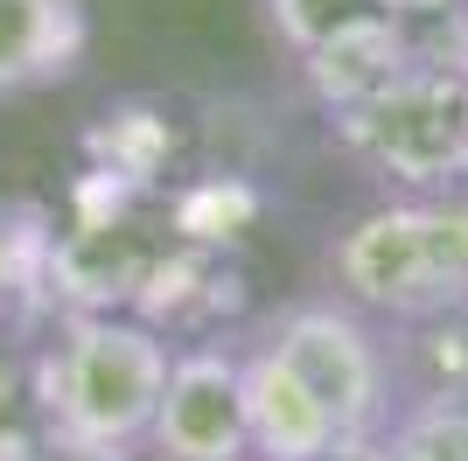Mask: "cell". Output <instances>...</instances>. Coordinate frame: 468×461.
Segmentation results:
<instances>
[{"mask_svg": "<svg viewBox=\"0 0 468 461\" xmlns=\"http://www.w3.org/2000/svg\"><path fill=\"white\" fill-rule=\"evenodd\" d=\"M391 21H441V15H454L462 0H378Z\"/></svg>", "mask_w": 468, "mask_h": 461, "instance_id": "8fae6325", "label": "cell"}, {"mask_svg": "<svg viewBox=\"0 0 468 461\" xmlns=\"http://www.w3.org/2000/svg\"><path fill=\"white\" fill-rule=\"evenodd\" d=\"M168 349L154 328L112 322V315H78L63 343L42 357V420L49 441L84 461H119L126 447L147 441L168 384Z\"/></svg>", "mask_w": 468, "mask_h": 461, "instance_id": "6da1fadb", "label": "cell"}, {"mask_svg": "<svg viewBox=\"0 0 468 461\" xmlns=\"http://www.w3.org/2000/svg\"><path fill=\"white\" fill-rule=\"evenodd\" d=\"M462 28H468V0H462Z\"/></svg>", "mask_w": 468, "mask_h": 461, "instance_id": "4fadbf2b", "label": "cell"}, {"mask_svg": "<svg viewBox=\"0 0 468 461\" xmlns=\"http://www.w3.org/2000/svg\"><path fill=\"white\" fill-rule=\"evenodd\" d=\"M84 0H0V98L42 91L84 63Z\"/></svg>", "mask_w": 468, "mask_h": 461, "instance_id": "52a82bcc", "label": "cell"}, {"mask_svg": "<svg viewBox=\"0 0 468 461\" xmlns=\"http://www.w3.org/2000/svg\"><path fill=\"white\" fill-rule=\"evenodd\" d=\"M280 364L308 384V399L322 405L343 434V447H371L378 426L391 413V378H385V349L371 343V328L356 322L350 307H293L280 315L266 336Z\"/></svg>", "mask_w": 468, "mask_h": 461, "instance_id": "277c9868", "label": "cell"}, {"mask_svg": "<svg viewBox=\"0 0 468 461\" xmlns=\"http://www.w3.org/2000/svg\"><path fill=\"white\" fill-rule=\"evenodd\" d=\"M238 391H245V447L259 461H329L343 447L335 420L308 399V384L259 343L238 364Z\"/></svg>", "mask_w": 468, "mask_h": 461, "instance_id": "8992f818", "label": "cell"}, {"mask_svg": "<svg viewBox=\"0 0 468 461\" xmlns=\"http://www.w3.org/2000/svg\"><path fill=\"white\" fill-rule=\"evenodd\" d=\"M378 15V0H266V21H273V36L287 42L293 57H308L335 28H350V21Z\"/></svg>", "mask_w": 468, "mask_h": 461, "instance_id": "30bf717a", "label": "cell"}, {"mask_svg": "<svg viewBox=\"0 0 468 461\" xmlns=\"http://www.w3.org/2000/svg\"><path fill=\"white\" fill-rule=\"evenodd\" d=\"M462 113H468V77H462Z\"/></svg>", "mask_w": 468, "mask_h": 461, "instance_id": "7c38bea8", "label": "cell"}, {"mask_svg": "<svg viewBox=\"0 0 468 461\" xmlns=\"http://www.w3.org/2000/svg\"><path fill=\"white\" fill-rule=\"evenodd\" d=\"M147 447L161 461H245V391H238V357L196 349L168 364Z\"/></svg>", "mask_w": 468, "mask_h": 461, "instance_id": "5b68a950", "label": "cell"}, {"mask_svg": "<svg viewBox=\"0 0 468 461\" xmlns=\"http://www.w3.org/2000/svg\"><path fill=\"white\" fill-rule=\"evenodd\" d=\"M335 140L364 161L371 175L399 182L412 196H448L468 182V113H462V77L441 63H412L364 105L335 113Z\"/></svg>", "mask_w": 468, "mask_h": 461, "instance_id": "3957f363", "label": "cell"}, {"mask_svg": "<svg viewBox=\"0 0 468 461\" xmlns=\"http://www.w3.org/2000/svg\"><path fill=\"white\" fill-rule=\"evenodd\" d=\"M406 63H412L406 21H391L385 7H378V15L335 28L322 49H308V57H301V77H308V91L322 98L329 113H350V105H364L371 91H385Z\"/></svg>", "mask_w": 468, "mask_h": 461, "instance_id": "ba28073f", "label": "cell"}, {"mask_svg": "<svg viewBox=\"0 0 468 461\" xmlns=\"http://www.w3.org/2000/svg\"><path fill=\"white\" fill-rule=\"evenodd\" d=\"M335 287L356 307L427 322L468 307V203L462 196H406L364 210L329 252Z\"/></svg>", "mask_w": 468, "mask_h": 461, "instance_id": "7a4b0ae2", "label": "cell"}, {"mask_svg": "<svg viewBox=\"0 0 468 461\" xmlns=\"http://www.w3.org/2000/svg\"><path fill=\"white\" fill-rule=\"evenodd\" d=\"M371 461H468V399H420L371 441Z\"/></svg>", "mask_w": 468, "mask_h": 461, "instance_id": "9c48e42d", "label": "cell"}]
</instances>
